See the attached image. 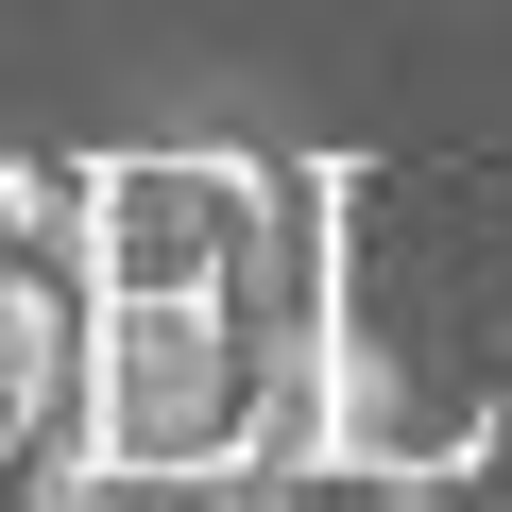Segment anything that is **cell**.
<instances>
[{
  "mask_svg": "<svg viewBox=\"0 0 512 512\" xmlns=\"http://www.w3.org/2000/svg\"><path fill=\"white\" fill-rule=\"evenodd\" d=\"M69 342H86V239H69V205L0 171V444H35L69 410Z\"/></svg>",
  "mask_w": 512,
  "mask_h": 512,
  "instance_id": "cell-1",
  "label": "cell"
},
{
  "mask_svg": "<svg viewBox=\"0 0 512 512\" xmlns=\"http://www.w3.org/2000/svg\"><path fill=\"white\" fill-rule=\"evenodd\" d=\"M35 512H256V461H103V444H69Z\"/></svg>",
  "mask_w": 512,
  "mask_h": 512,
  "instance_id": "cell-2",
  "label": "cell"
}]
</instances>
